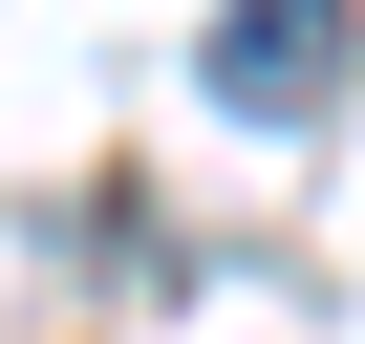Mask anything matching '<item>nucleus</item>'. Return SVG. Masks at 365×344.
I'll use <instances>...</instances> for the list:
<instances>
[{"instance_id": "obj_1", "label": "nucleus", "mask_w": 365, "mask_h": 344, "mask_svg": "<svg viewBox=\"0 0 365 344\" xmlns=\"http://www.w3.org/2000/svg\"><path fill=\"white\" fill-rule=\"evenodd\" d=\"M322 86H344V0H237V22H215V108L301 129Z\"/></svg>"}]
</instances>
